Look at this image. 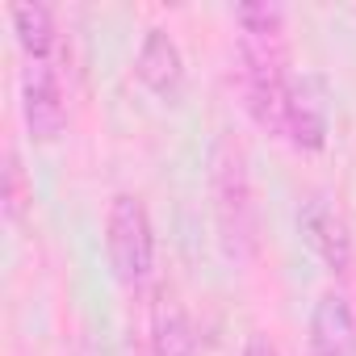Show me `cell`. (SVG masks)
Masks as SVG:
<instances>
[{
  "mask_svg": "<svg viewBox=\"0 0 356 356\" xmlns=\"http://www.w3.org/2000/svg\"><path fill=\"white\" fill-rule=\"evenodd\" d=\"M206 181H210V210H214L218 248L227 260L248 264L260 252V210H256V189H252L248 147L235 130L214 134L210 159H206Z\"/></svg>",
  "mask_w": 356,
  "mask_h": 356,
  "instance_id": "cell-2",
  "label": "cell"
},
{
  "mask_svg": "<svg viewBox=\"0 0 356 356\" xmlns=\"http://www.w3.org/2000/svg\"><path fill=\"white\" fill-rule=\"evenodd\" d=\"M310 356H356V310L339 289H323L310 310Z\"/></svg>",
  "mask_w": 356,
  "mask_h": 356,
  "instance_id": "cell-8",
  "label": "cell"
},
{
  "mask_svg": "<svg viewBox=\"0 0 356 356\" xmlns=\"http://www.w3.org/2000/svg\"><path fill=\"white\" fill-rule=\"evenodd\" d=\"M134 76L159 101H176L185 92V51H181V42H176L163 26L143 30L138 55H134Z\"/></svg>",
  "mask_w": 356,
  "mask_h": 356,
  "instance_id": "cell-7",
  "label": "cell"
},
{
  "mask_svg": "<svg viewBox=\"0 0 356 356\" xmlns=\"http://www.w3.org/2000/svg\"><path fill=\"white\" fill-rule=\"evenodd\" d=\"M9 22H13L17 47L26 51V59H59L63 38H59L55 13L47 5H38V0H30V5H13L9 9Z\"/></svg>",
  "mask_w": 356,
  "mask_h": 356,
  "instance_id": "cell-9",
  "label": "cell"
},
{
  "mask_svg": "<svg viewBox=\"0 0 356 356\" xmlns=\"http://www.w3.org/2000/svg\"><path fill=\"white\" fill-rule=\"evenodd\" d=\"M151 356H197V335L181 302L159 298L151 306Z\"/></svg>",
  "mask_w": 356,
  "mask_h": 356,
  "instance_id": "cell-10",
  "label": "cell"
},
{
  "mask_svg": "<svg viewBox=\"0 0 356 356\" xmlns=\"http://www.w3.org/2000/svg\"><path fill=\"white\" fill-rule=\"evenodd\" d=\"M22 118L34 143H55L67 126V92L59 59H26L22 67Z\"/></svg>",
  "mask_w": 356,
  "mask_h": 356,
  "instance_id": "cell-5",
  "label": "cell"
},
{
  "mask_svg": "<svg viewBox=\"0 0 356 356\" xmlns=\"http://www.w3.org/2000/svg\"><path fill=\"white\" fill-rule=\"evenodd\" d=\"M105 256L126 289H138L155 268V227L138 193H113L105 214Z\"/></svg>",
  "mask_w": 356,
  "mask_h": 356,
  "instance_id": "cell-3",
  "label": "cell"
},
{
  "mask_svg": "<svg viewBox=\"0 0 356 356\" xmlns=\"http://www.w3.org/2000/svg\"><path fill=\"white\" fill-rule=\"evenodd\" d=\"M243 356H281V348H277L264 331H252L248 343H243Z\"/></svg>",
  "mask_w": 356,
  "mask_h": 356,
  "instance_id": "cell-12",
  "label": "cell"
},
{
  "mask_svg": "<svg viewBox=\"0 0 356 356\" xmlns=\"http://www.w3.org/2000/svg\"><path fill=\"white\" fill-rule=\"evenodd\" d=\"M285 9L273 0H243L235 5L239 30V92L252 122L281 138L285 92H289V47H285Z\"/></svg>",
  "mask_w": 356,
  "mask_h": 356,
  "instance_id": "cell-1",
  "label": "cell"
},
{
  "mask_svg": "<svg viewBox=\"0 0 356 356\" xmlns=\"http://www.w3.org/2000/svg\"><path fill=\"white\" fill-rule=\"evenodd\" d=\"M298 235H302V243L318 256V264L331 277H348L352 273L356 243H352V227H348L343 210L335 206V197L306 193L302 206H298Z\"/></svg>",
  "mask_w": 356,
  "mask_h": 356,
  "instance_id": "cell-4",
  "label": "cell"
},
{
  "mask_svg": "<svg viewBox=\"0 0 356 356\" xmlns=\"http://www.w3.org/2000/svg\"><path fill=\"white\" fill-rule=\"evenodd\" d=\"M30 202H34V185L26 176V163L17 155V147H9L5 151V214H9V222H22Z\"/></svg>",
  "mask_w": 356,
  "mask_h": 356,
  "instance_id": "cell-11",
  "label": "cell"
},
{
  "mask_svg": "<svg viewBox=\"0 0 356 356\" xmlns=\"http://www.w3.org/2000/svg\"><path fill=\"white\" fill-rule=\"evenodd\" d=\"M331 134L327 118V97L314 76H293L285 92V118H281V138L298 151H323Z\"/></svg>",
  "mask_w": 356,
  "mask_h": 356,
  "instance_id": "cell-6",
  "label": "cell"
},
{
  "mask_svg": "<svg viewBox=\"0 0 356 356\" xmlns=\"http://www.w3.org/2000/svg\"><path fill=\"white\" fill-rule=\"evenodd\" d=\"M134 356H151V352H134Z\"/></svg>",
  "mask_w": 356,
  "mask_h": 356,
  "instance_id": "cell-13",
  "label": "cell"
}]
</instances>
